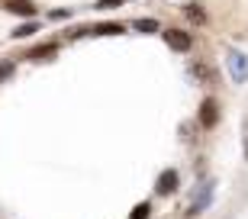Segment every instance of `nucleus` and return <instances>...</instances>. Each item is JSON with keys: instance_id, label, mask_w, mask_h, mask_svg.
<instances>
[{"instance_id": "1", "label": "nucleus", "mask_w": 248, "mask_h": 219, "mask_svg": "<svg viewBox=\"0 0 248 219\" xmlns=\"http://www.w3.org/2000/svg\"><path fill=\"white\" fill-rule=\"evenodd\" d=\"M226 68H229V78L235 84H245L248 81V55L245 52L229 48V52H226Z\"/></svg>"}, {"instance_id": "2", "label": "nucleus", "mask_w": 248, "mask_h": 219, "mask_svg": "<svg viewBox=\"0 0 248 219\" xmlns=\"http://www.w3.org/2000/svg\"><path fill=\"white\" fill-rule=\"evenodd\" d=\"M213 203V181H203L200 187H197V193H193V200H190V206H187V216H200L206 206Z\"/></svg>"}, {"instance_id": "3", "label": "nucleus", "mask_w": 248, "mask_h": 219, "mask_svg": "<svg viewBox=\"0 0 248 219\" xmlns=\"http://www.w3.org/2000/svg\"><path fill=\"white\" fill-rule=\"evenodd\" d=\"M161 39L171 52H190V32H184V29H165Z\"/></svg>"}, {"instance_id": "4", "label": "nucleus", "mask_w": 248, "mask_h": 219, "mask_svg": "<svg viewBox=\"0 0 248 219\" xmlns=\"http://www.w3.org/2000/svg\"><path fill=\"white\" fill-rule=\"evenodd\" d=\"M197 119H200L203 129H213L216 123H219V103L213 100V97H206V100L200 103V116H197Z\"/></svg>"}, {"instance_id": "5", "label": "nucleus", "mask_w": 248, "mask_h": 219, "mask_svg": "<svg viewBox=\"0 0 248 219\" xmlns=\"http://www.w3.org/2000/svg\"><path fill=\"white\" fill-rule=\"evenodd\" d=\"M177 184H181V174H177L174 168H168V171H161V174H158L155 190H158V193H165V197H168V193H174V190H177Z\"/></svg>"}, {"instance_id": "6", "label": "nucleus", "mask_w": 248, "mask_h": 219, "mask_svg": "<svg viewBox=\"0 0 248 219\" xmlns=\"http://www.w3.org/2000/svg\"><path fill=\"white\" fill-rule=\"evenodd\" d=\"M3 7H7L10 13H16V16H32V13H36L32 0H3Z\"/></svg>"}, {"instance_id": "7", "label": "nucleus", "mask_w": 248, "mask_h": 219, "mask_svg": "<svg viewBox=\"0 0 248 219\" xmlns=\"http://www.w3.org/2000/svg\"><path fill=\"white\" fill-rule=\"evenodd\" d=\"M55 52H58L55 42H42V46H36L29 52V58H32V62H48V58H55Z\"/></svg>"}, {"instance_id": "8", "label": "nucleus", "mask_w": 248, "mask_h": 219, "mask_svg": "<svg viewBox=\"0 0 248 219\" xmlns=\"http://www.w3.org/2000/svg\"><path fill=\"white\" fill-rule=\"evenodd\" d=\"M91 36H123V26L120 23H100L91 29Z\"/></svg>"}, {"instance_id": "9", "label": "nucleus", "mask_w": 248, "mask_h": 219, "mask_svg": "<svg viewBox=\"0 0 248 219\" xmlns=\"http://www.w3.org/2000/svg\"><path fill=\"white\" fill-rule=\"evenodd\" d=\"M190 71L197 74V78H200L203 84H213V81H216V74H213V68H210V64H203V62H193V68H190Z\"/></svg>"}, {"instance_id": "10", "label": "nucleus", "mask_w": 248, "mask_h": 219, "mask_svg": "<svg viewBox=\"0 0 248 219\" xmlns=\"http://www.w3.org/2000/svg\"><path fill=\"white\" fill-rule=\"evenodd\" d=\"M184 13H187V19H190V23H197V26H203V23H206V13L200 10V3H187Z\"/></svg>"}, {"instance_id": "11", "label": "nucleus", "mask_w": 248, "mask_h": 219, "mask_svg": "<svg viewBox=\"0 0 248 219\" xmlns=\"http://www.w3.org/2000/svg\"><path fill=\"white\" fill-rule=\"evenodd\" d=\"M136 32H158V19H132Z\"/></svg>"}, {"instance_id": "12", "label": "nucleus", "mask_w": 248, "mask_h": 219, "mask_svg": "<svg viewBox=\"0 0 248 219\" xmlns=\"http://www.w3.org/2000/svg\"><path fill=\"white\" fill-rule=\"evenodd\" d=\"M148 213H152V203H139L136 210L129 213V219H148Z\"/></svg>"}, {"instance_id": "13", "label": "nucleus", "mask_w": 248, "mask_h": 219, "mask_svg": "<svg viewBox=\"0 0 248 219\" xmlns=\"http://www.w3.org/2000/svg\"><path fill=\"white\" fill-rule=\"evenodd\" d=\"M242 155H245V161H248V116L242 119Z\"/></svg>"}, {"instance_id": "14", "label": "nucleus", "mask_w": 248, "mask_h": 219, "mask_svg": "<svg viewBox=\"0 0 248 219\" xmlns=\"http://www.w3.org/2000/svg\"><path fill=\"white\" fill-rule=\"evenodd\" d=\"M29 32H36V23H29V26H16V29H13V39H26Z\"/></svg>"}, {"instance_id": "15", "label": "nucleus", "mask_w": 248, "mask_h": 219, "mask_svg": "<svg viewBox=\"0 0 248 219\" xmlns=\"http://www.w3.org/2000/svg\"><path fill=\"white\" fill-rule=\"evenodd\" d=\"M123 0H97V10H113V7H120Z\"/></svg>"}, {"instance_id": "16", "label": "nucleus", "mask_w": 248, "mask_h": 219, "mask_svg": "<svg viewBox=\"0 0 248 219\" xmlns=\"http://www.w3.org/2000/svg\"><path fill=\"white\" fill-rule=\"evenodd\" d=\"M10 71H13V64H0V78H7Z\"/></svg>"}]
</instances>
